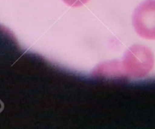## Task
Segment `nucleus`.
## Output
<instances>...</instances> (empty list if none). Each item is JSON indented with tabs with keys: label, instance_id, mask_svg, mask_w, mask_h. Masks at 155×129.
I'll return each mask as SVG.
<instances>
[{
	"label": "nucleus",
	"instance_id": "f257e3e1",
	"mask_svg": "<svg viewBox=\"0 0 155 129\" xmlns=\"http://www.w3.org/2000/svg\"><path fill=\"white\" fill-rule=\"evenodd\" d=\"M153 66V56L147 47L134 45L125 53L122 61H111L100 64L94 70V75L129 78H144Z\"/></svg>",
	"mask_w": 155,
	"mask_h": 129
},
{
	"label": "nucleus",
	"instance_id": "7ed1b4c3",
	"mask_svg": "<svg viewBox=\"0 0 155 129\" xmlns=\"http://www.w3.org/2000/svg\"><path fill=\"white\" fill-rule=\"evenodd\" d=\"M90 0H62V2L71 7H80L88 2Z\"/></svg>",
	"mask_w": 155,
	"mask_h": 129
},
{
	"label": "nucleus",
	"instance_id": "f03ea898",
	"mask_svg": "<svg viewBox=\"0 0 155 129\" xmlns=\"http://www.w3.org/2000/svg\"><path fill=\"white\" fill-rule=\"evenodd\" d=\"M132 25L140 37L155 40V0H145L136 7Z\"/></svg>",
	"mask_w": 155,
	"mask_h": 129
}]
</instances>
